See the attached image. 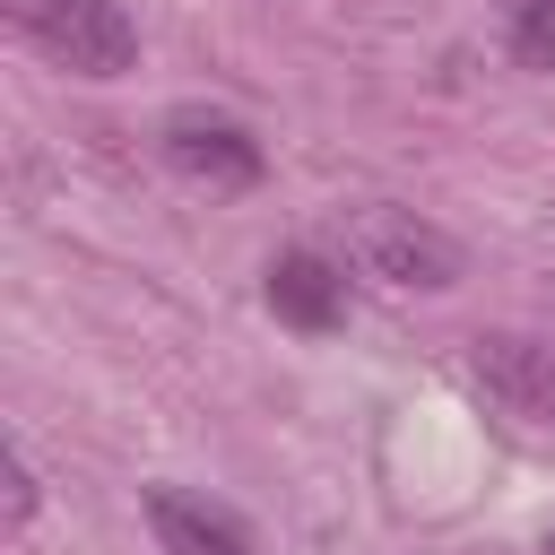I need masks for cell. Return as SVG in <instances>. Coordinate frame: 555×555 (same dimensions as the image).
Segmentation results:
<instances>
[{"label":"cell","mask_w":555,"mask_h":555,"mask_svg":"<svg viewBox=\"0 0 555 555\" xmlns=\"http://www.w3.org/2000/svg\"><path fill=\"white\" fill-rule=\"evenodd\" d=\"M503 35L529 69H555V0H503Z\"/></svg>","instance_id":"obj_7"},{"label":"cell","mask_w":555,"mask_h":555,"mask_svg":"<svg viewBox=\"0 0 555 555\" xmlns=\"http://www.w3.org/2000/svg\"><path fill=\"white\" fill-rule=\"evenodd\" d=\"M347 251H356V269L364 278H382V286H399V295H442V286H460V243L434 225V217H416V208H364L356 225H347Z\"/></svg>","instance_id":"obj_2"},{"label":"cell","mask_w":555,"mask_h":555,"mask_svg":"<svg viewBox=\"0 0 555 555\" xmlns=\"http://www.w3.org/2000/svg\"><path fill=\"white\" fill-rule=\"evenodd\" d=\"M156 147H165V165L182 173V182H208V191H251L260 182V139L234 121V113H208V104H173L165 121H156Z\"/></svg>","instance_id":"obj_3"},{"label":"cell","mask_w":555,"mask_h":555,"mask_svg":"<svg viewBox=\"0 0 555 555\" xmlns=\"http://www.w3.org/2000/svg\"><path fill=\"white\" fill-rule=\"evenodd\" d=\"M147 529L165 555H260L243 512L208 503V494H182V486H147Z\"/></svg>","instance_id":"obj_5"},{"label":"cell","mask_w":555,"mask_h":555,"mask_svg":"<svg viewBox=\"0 0 555 555\" xmlns=\"http://www.w3.org/2000/svg\"><path fill=\"white\" fill-rule=\"evenodd\" d=\"M269 312L286 330H338L347 321V278L321 251H278L269 260Z\"/></svg>","instance_id":"obj_6"},{"label":"cell","mask_w":555,"mask_h":555,"mask_svg":"<svg viewBox=\"0 0 555 555\" xmlns=\"http://www.w3.org/2000/svg\"><path fill=\"white\" fill-rule=\"evenodd\" d=\"M546 555H555V546H546Z\"/></svg>","instance_id":"obj_9"},{"label":"cell","mask_w":555,"mask_h":555,"mask_svg":"<svg viewBox=\"0 0 555 555\" xmlns=\"http://www.w3.org/2000/svg\"><path fill=\"white\" fill-rule=\"evenodd\" d=\"M0 477H9V503H0V529L17 538V529L35 520V468H26V451H17V442L0 451Z\"/></svg>","instance_id":"obj_8"},{"label":"cell","mask_w":555,"mask_h":555,"mask_svg":"<svg viewBox=\"0 0 555 555\" xmlns=\"http://www.w3.org/2000/svg\"><path fill=\"white\" fill-rule=\"evenodd\" d=\"M468 382L520 416V425H555V338H520V330H486L468 338Z\"/></svg>","instance_id":"obj_4"},{"label":"cell","mask_w":555,"mask_h":555,"mask_svg":"<svg viewBox=\"0 0 555 555\" xmlns=\"http://www.w3.org/2000/svg\"><path fill=\"white\" fill-rule=\"evenodd\" d=\"M0 17L69 78H121L139 61V26L121 17V0H0Z\"/></svg>","instance_id":"obj_1"}]
</instances>
